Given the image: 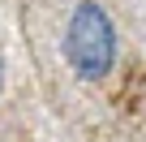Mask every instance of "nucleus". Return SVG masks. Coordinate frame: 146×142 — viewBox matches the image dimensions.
<instances>
[{
    "label": "nucleus",
    "mask_w": 146,
    "mask_h": 142,
    "mask_svg": "<svg viewBox=\"0 0 146 142\" xmlns=\"http://www.w3.org/2000/svg\"><path fill=\"white\" fill-rule=\"evenodd\" d=\"M64 60L82 82H99L116 65V26L99 0H78L64 26Z\"/></svg>",
    "instance_id": "nucleus-1"
},
{
    "label": "nucleus",
    "mask_w": 146,
    "mask_h": 142,
    "mask_svg": "<svg viewBox=\"0 0 146 142\" xmlns=\"http://www.w3.org/2000/svg\"><path fill=\"white\" fill-rule=\"evenodd\" d=\"M0 86H5V60H0Z\"/></svg>",
    "instance_id": "nucleus-2"
}]
</instances>
